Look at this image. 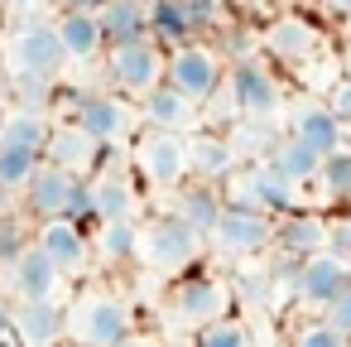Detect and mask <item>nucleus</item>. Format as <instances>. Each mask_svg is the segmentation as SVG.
Returning a JSON list of instances; mask_svg holds the SVG:
<instances>
[{"label": "nucleus", "instance_id": "obj_47", "mask_svg": "<svg viewBox=\"0 0 351 347\" xmlns=\"http://www.w3.org/2000/svg\"><path fill=\"white\" fill-rule=\"evenodd\" d=\"M140 5H145V0H140Z\"/></svg>", "mask_w": 351, "mask_h": 347}, {"label": "nucleus", "instance_id": "obj_24", "mask_svg": "<svg viewBox=\"0 0 351 347\" xmlns=\"http://www.w3.org/2000/svg\"><path fill=\"white\" fill-rule=\"evenodd\" d=\"M53 30H58V44H63V54H68L73 63H92V58H101V54H106L97 15H82V10H58Z\"/></svg>", "mask_w": 351, "mask_h": 347}, {"label": "nucleus", "instance_id": "obj_30", "mask_svg": "<svg viewBox=\"0 0 351 347\" xmlns=\"http://www.w3.org/2000/svg\"><path fill=\"white\" fill-rule=\"evenodd\" d=\"M49 116L44 111H34V107H20V111H10L5 116V126H0V145H20V150H34V155H44V140H49Z\"/></svg>", "mask_w": 351, "mask_h": 347}, {"label": "nucleus", "instance_id": "obj_20", "mask_svg": "<svg viewBox=\"0 0 351 347\" xmlns=\"http://www.w3.org/2000/svg\"><path fill=\"white\" fill-rule=\"evenodd\" d=\"M303 150H313L317 159H327V155H337V150H346V126L317 102V107H303L298 116H293V131H289Z\"/></svg>", "mask_w": 351, "mask_h": 347}, {"label": "nucleus", "instance_id": "obj_22", "mask_svg": "<svg viewBox=\"0 0 351 347\" xmlns=\"http://www.w3.org/2000/svg\"><path fill=\"white\" fill-rule=\"evenodd\" d=\"M140 116L149 131H173V135H188L197 126V107L188 97H178L169 82H159L149 97H140Z\"/></svg>", "mask_w": 351, "mask_h": 347}, {"label": "nucleus", "instance_id": "obj_7", "mask_svg": "<svg viewBox=\"0 0 351 347\" xmlns=\"http://www.w3.org/2000/svg\"><path fill=\"white\" fill-rule=\"evenodd\" d=\"M106 78L121 102H140L164 82V49L154 39H135L121 49H106Z\"/></svg>", "mask_w": 351, "mask_h": 347}, {"label": "nucleus", "instance_id": "obj_43", "mask_svg": "<svg viewBox=\"0 0 351 347\" xmlns=\"http://www.w3.org/2000/svg\"><path fill=\"white\" fill-rule=\"evenodd\" d=\"M327 10H337V15H351V0H322Z\"/></svg>", "mask_w": 351, "mask_h": 347}, {"label": "nucleus", "instance_id": "obj_19", "mask_svg": "<svg viewBox=\"0 0 351 347\" xmlns=\"http://www.w3.org/2000/svg\"><path fill=\"white\" fill-rule=\"evenodd\" d=\"M44 164H58V169H68V174L87 179V174L101 164V145H97V140H87L73 121H63V126H53V131H49V140H44Z\"/></svg>", "mask_w": 351, "mask_h": 347}, {"label": "nucleus", "instance_id": "obj_5", "mask_svg": "<svg viewBox=\"0 0 351 347\" xmlns=\"http://www.w3.org/2000/svg\"><path fill=\"white\" fill-rule=\"evenodd\" d=\"M140 179V188H154V193H173L178 183H188V135H173V131H140L135 145H130V159H125Z\"/></svg>", "mask_w": 351, "mask_h": 347}, {"label": "nucleus", "instance_id": "obj_21", "mask_svg": "<svg viewBox=\"0 0 351 347\" xmlns=\"http://www.w3.org/2000/svg\"><path fill=\"white\" fill-rule=\"evenodd\" d=\"M178 222H188L202 241H207V232H212V222L221 217V188L217 183H202V179H188V183H178L173 188V208H169Z\"/></svg>", "mask_w": 351, "mask_h": 347}, {"label": "nucleus", "instance_id": "obj_41", "mask_svg": "<svg viewBox=\"0 0 351 347\" xmlns=\"http://www.w3.org/2000/svg\"><path fill=\"white\" fill-rule=\"evenodd\" d=\"M58 5H63V10H82V15H97V10L106 5V0H58Z\"/></svg>", "mask_w": 351, "mask_h": 347}, {"label": "nucleus", "instance_id": "obj_32", "mask_svg": "<svg viewBox=\"0 0 351 347\" xmlns=\"http://www.w3.org/2000/svg\"><path fill=\"white\" fill-rule=\"evenodd\" d=\"M44 164V155L20 150V145H0V188H25L34 179V169Z\"/></svg>", "mask_w": 351, "mask_h": 347}, {"label": "nucleus", "instance_id": "obj_44", "mask_svg": "<svg viewBox=\"0 0 351 347\" xmlns=\"http://www.w3.org/2000/svg\"><path fill=\"white\" fill-rule=\"evenodd\" d=\"M341 78H346V82H351V44H346V73H341Z\"/></svg>", "mask_w": 351, "mask_h": 347}, {"label": "nucleus", "instance_id": "obj_42", "mask_svg": "<svg viewBox=\"0 0 351 347\" xmlns=\"http://www.w3.org/2000/svg\"><path fill=\"white\" fill-rule=\"evenodd\" d=\"M0 342H5V347L15 342V328H10V309L5 304H0Z\"/></svg>", "mask_w": 351, "mask_h": 347}, {"label": "nucleus", "instance_id": "obj_14", "mask_svg": "<svg viewBox=\"0 0 351 347\" xmlns=\"http://www.w3.org/2000/svg\"><path fill=\"white\" fill-rule=\"evenodd\" d=\"M10 328L20 347H58L68 337V304L63 299H25L10 309Z\"/></svg>", "mask_w": 351, "mask_h": 347}, {"label": "nucleus", "instance_id": "obj_11", "mask_svg": "<svg viewBox=\"0 0 351 347\" xmlns=\"http://www.w3.org/2000/svg\"><path fill=\"white\" fill-rule=\"evenodd\" d=\"M34 246L49 256V265H53L63 280H82V275L92 270V232H82V227L68 222V217L39 222V227H34Z\"/></svg>", "mask_w": 351, "mask_h": 347}, {"label": "nucleus", "instance_id": "obj_6", "mask_svg": "<svg viewBox=\"0 0 351 347\" xmlns=\"http://www.w3.org/2000/svg\"><path fill=\"white\" fill-rule=\"evenodd\" d=\"M87 193H92V208H97V227L101 222H140L145 193H140V179L125 159H101L87 174Z\"/></svg>", "mask_w": 351, "mask_h": 347}, {"label": "nucleus", "instance_id": "obj_12", "mask_svg": "<svg viewBox=\"0 0 351 347\" xmlns=\"http://www.w3.org/2000/svg\"><path fill=\"white\" fill-rule=\"evenodd\" d=\"M68 121H73L87 140H97V145L106 150V145L125 140V131H130V107H125L121 97H111V92H77L73 107H68Z\"/></svg>", "mask_w": 351, "mask_h": 347}, {"label": "nucleus", "instance_id": "obj_8", "mask_svg": "<svg viewBox=\"0 0 351 347\" xmlns=\"http://www.w3.org/2000/svg\"><path fill=\"white\" fill-rule=\"evenodd\" d=\"M207 241H212V251L226 256V260H250V256L269 251V241H274V217L245 212V208H221V217L212 222Z\"/></svg>", "mask_w": 351, "mask_h": 347}, {"label": "nucleus", "instance_id": "obj_23", "mask_svg": "<svg viewBox=\"0 0 351 347\" xmlns=\"http://www.w3.org/2000/svg\"><path fill=\"white\" fill-rule=\"evenodd\" d=\"M97 25H101V44H106V49L149 39V20H145V5H140V0H106V5L97 10Z\"/></svg>", "mask_w": 351, "mask_h": 347}, {"label": "nucleus", "instance_id": "obj_1", "mask_svg": "<svg viewBox=\"0 0 351 347\" xmlns=\"http://www.w3.org/2000/svg\"><path fill=\"white\" fill-rule=\"evenodd\" d=\"M135 304L106 284L77 289V299H68V337L73 347H116L125 333H135Z\"/></svg>", "mask_w": 351, "mask_h": 347}, {"label": "nucleus", "instance_id": "obj_27", "mask_svg": "<svg viewBox=\"0 0 351 347\" xmlns=\"http://www.w3.org/2000/svg\"><path fill=\"white\" fill-rule=\"evenodd\" d=\"M140 246V222H101L92 232V260L101 265H130Z\"/></svg>", "mask_w": 351, "mask_h": 347}, {"label": "nucleus", "instance_id": "obj_10", "mask_svg": "<svg viewBox=\"0 0 351 347\" xmlns=\"http://www.w3.org/2000/svg\"><path fill=\"white\" fill-rule=\"evenodd\" d=\"M221 92H231V107L241 116H255V121H265V116H274L284 107V82L274 78L269 63H255V58L226 68V87Z\"/></svg>", "mask_w": 351, "mask_h": 347}, {"label": "nucleus", "instance_id": "obj_18", "mask_svg": "<svg viewBox=\"0 0 351 347\" xmlns=\"http://www.w3.org/2000/svg\"><path fill=\"white\" fill-rule=\"evenodd\" d=\"M274 251H284L289 260H308L327 246V217L313 208H293L284 217H274Z\"/></svg>", "mask_w": 351, "mask_h": 347}, {"label": "nucleus", "instance_id": "obj_3", "mask_svg": "<svg viewBox=\"0 0 351 347\" xmlns=\"http://www.w3.org/2000/svg\"><path fill=\"white\" fill-rule=\"evenodd\" d=\"M164 309L173 313L178 328L197 333L202 323H212V318H221V313L236 309V289H231L226 275H217V270H207V265H193V270H183V275L169 280Z\"/></svg>", "mask_w": 351, "mask_h": 347}, {"label": "nucleus", "instance_id": "obj_34", "mask_svg": "<svg viewBox=\"0 0 351 347\" xmlns=\"http://www.w3.org/2000/svg\"><path fill=\"white\" fill-rule=\"evenodd\" d=\"M29 241H34V227L25 217H0V265H10Z\"/></svg>", "mask_w": 351, "mask_h": 347}, {"label": "nucleus", "instance_id": "obj_4", "mask_svg": "<svg viewBox=\"0 0 351 347\" xmlns=\"http://www.w3.org/2000/svg\"><path fill=\"white\" fill-rule=\"evenodd\" d=\"M164 82L178 97H188L193 107H207L226 87V58H221V49L202 44V39L178 44V49H164Z\"/></svg>", "mask_w": 351, "mask_h": 347}, {"label": "nucleus", "instance_id": "obj_26", "mask_svg": "<svg viewBox=\"0 0 351 347\" xmlns=\"http://www.w3.org/2000/svg\"><path fill=\"white\" fill-rule=\"evenodd\" d=\"M145 20H149V39L159 49H178V44H193L197 39L193 15H188V0H149Z\"/></svg>", "mask_w": 351, "mask_h": 347}, {"label": "nucleus", "instance_id": "obj_29", "mask_svg": "<svg viewBox=\"0 0 351 347\" xmlns=\"http://www.w3.org/2000/svg\"><path fill=\"white\" fill-rule=\"evenodd\" d=\"M250 183H255V203H260V212H265V217H284V212H293V208H298V188H293L289 179H279L265 159H260V164H250Z\"/></svg>", "mask_w": 351, "mask_h": 347}, {"label": "nucleus", "instance_id": "obj_37", "mask_svg": "<svg viewBox=\"0 0 351 347\" xmlns=\"http://www.w3.org/2000/svg\"><path fill=\"white\" fill-rule=\"evenodd\" d=\"M341 126H351V82L341 78V82H332V92H327V102H322Z\"/></svg>", "mask_w": 351, "mask_h": 347}, {"label": "nucleus", "instance_id": "obj_16", "mask_svg": "<svg viewBox=\"0 0 351 347\" xmlns=\"http://www.w3.org/2000/svg\"><path fill=\"white\" fill-rule=\"evenodd\" d=\"M77 183H82L77 174H68V169H58V164H39L34 179L25 183V208H29V217H34V222L63 217L68 203H73V193H77Z\"/></svg>", "mask_w": 351, "mask_h": 347}, {"label": "nucleus", "instance_id": "obj_40", "mask_svg": "<svg viewBox=\"0 0 351 347\" xmlns=\"http://www.w3.org/2000/svg\"><path fill=\"white\" fill-rule=\"evenodd\" d=\"M116 347H164V337H159V333H149V328H135V333H125Z\"/></svg>", "mask_w": 351, "mask_h": 347}, {"label": "nucleus", "instance_id": "obj_25", "mask_svg": "<svg viewBox=\"0 0 351 347\" xmlns=\"http://www.w3.org/2000/svg\"><path fill=\"white\" fill-rule=\"evenodd\" d=\"M241 159H236V150H231V140L226 135H188V174L193 179H202V183H221L231 169H236Z\"/></svg>", "mask_w": 351, "mask_h": 347}, {"label": "nucleus", "instance_id": "obj_36", "mask_svg": "<svg viewBox=\"0 0 351 347\" xmlns=\"http://www.w3.org/2000/svg\"><path fill=\"white\" fill-rule=\"evenodd\" d=\"M322 313H327V318H322L327 328H337L341 337H351V289H341V294H337V299H332Z\"/></svg>", "mask_w": 351, "mask_h": 347}, {"label": "nucleus", "instance_id": "obj_9", "mask_svg": "<svg viewBox=\"0 0 351 347\" xmlns=\"http://www.w3.org/2000/svg\"><path fill=\"white\" fill-rule=\"evenodd\" d=\"M10 63H15L20 78H44V82H53V78L63 73V63H68L53 20H29V25H20V30L10 34Z\"/></svg>", "mask_w": 351, "mask_h": 347}, {"label": "nucleus", "instance_id": "obj_35", "mask_svg": "<svg viewBox=\"0 0 351 347\" xmlns=\"http://www.w3.org/2000/svg\"><path fill=\"white\" fill-rule=\"evenodd\" d=\"M293 347H351V337H341L337 328H327V323L317 318V323H303V328L293 333Z\"/></svg>", "mask_w": 351, "mask_h": 347}, {"label": "nucleus", "instance_id": "obj_48", "mask_svg": "<svg viewBox=\"0 0 351 347\" xmlns=\"http://www.w3.org/2000/svg\"><path fill=\"white\" fill-rule=\"evenodd\" d=\"M0 347H5V342H0Z\"/></svg>", "mask_w": 351, "mask_h": 347}, {"label": "nucleus", "instance_id": "obj_33", "mask_svg": "<svg viewBox=\"0 0 351 347\" xmlns=\"http://www.w3.org/2000/svg\"><path fill=\"white\" fill-rule=\"evenodd\" d=\"M317 183L327 188V198L332 203H351V150H337V155H327L322 164H317Z\"/></svg>", "mask_w": 351, "mask_h": 347}, {"label": "nucleus", "instance_id": "obj_39", "mask_svg": "<svg viewBox=\"0 0 351 347\" xmlns=\"http://www.w3.org/2000/svg\"><path fill=\"white\" fill-rule=\"evenodd\" d=\"M188 15H193V30L202 34L207 25H217V20H221V5H217V0H188Z\"/></svg>", "mask_w": 351, "mask_h": 347}, {"label": "nucleus", "instance_id": "obj_17", "mask_svg": "<svg viewBox=\"0 0 351 347\" xmlns=\"http://www.w3.org/2000/svg\"><path fill=\"white\" fill-rule=\"evenodd\" d=\"M5 284H10V294H15V304H25V299H58V289H63V275L49 265V256L29 241L10 265H5Z\"/></svg>", "mask_w": 351, "mask_h": 347}, {"label": "nucleus", "instance_id": "obj_2", "mask_svg": "<svg viewBox=\"0 0 351 347\" xmlns=\"http://www.w3.org/2000/svg\"><path fill=\"white\" fill-rule=\"evenodd\" d=\"M202 256H207V241H202L188 222H178L173 212H149V217H140L135 260H145L154 275H169V280H173V275L202 265Z\"/></svg>", "mask_w": 351, "mask_h": 347}, {"label": "nucleus", "instance_id": "obj_46", "mask_svg": "<svg viewBox=\"0 0 351 347\" xmlns=\"http://www.w3.org/2000/svg\"><path fill=\"white\" fill-rule=\"evenodd\" d=\"M346 150H351V126H346Z\"/></svg>", "mask_w": 351, "mask_h": 347}, {"label": "nucleus", "instance_id": "obj_31", "mask_svg": "<svg viewBox=\"0 0 351 347\" xmlns=\"http://www.w3.org/2000/svg\"><path fill=\"white\" fill-rule=\"evenodd\" d=\"M193 347H255V333L236 313H221V318H212L193 333Z\"/></svg>", "mask_w": 351, "mask_h": 347}, {"label": "nucleus", "instance_id": "obj_45", "mask_svg": "<svg viewBox=\"0 0 351 347\" xmlns=\"http://www.w3.org/2000/svg\"><path fill=\"white\" fill-rule=\"evenodd\" d=\"M10 5H34V0H10Z\"/></svg>", "mask_w": 351, "mask_h": 347}, {"label": "nucleus", "instance_id": "obj_15", "mask_svg": "<svg viewBox=\"0 0 351 347\" xmlns=\"http://www.w3.org/2000/svg\"><path fill=\"white\" fill-rule=\"evenodd\" d=\"M317 49H322V30L303 15H279L265 30V54L284 68H303L308 58H317Z\"/></svg>", "mask_w": 351, "mask_h": 347}, {"label": "nucleus", "instance_id": "obj_38", "mask_svg": "<svg viewBox=\"0 0 351 347\" xmlns=\"http://www.w3.org/2000/svg\"><path fill=\"white\" fill-rule=\"evenodd\" d=\"M327 241L337 246V256H351V203H346V212H341V217H332V222H327Z\"/></svg>", "mask_w": 351, "mask_h": 347}, {"label": "nucleus", "instance_id": "obj_13", "mask_svg": "<svg viewBox=\"0 0 351 347\" xmlns=\"http://www.w3.org/2000/svg\"><path fill=\"white\" fill-rule=\"evenodd\" d=\"M341 289H351V260L337 251H317L293 265V294L313 309H327Z\"/></svg>", "mask_w": 351, "mask_h": 347}, {"label": "nucleus", "instance_id": "obj_28", "mask_svg": "<svg viewBox=\"0 0 351 347\" xmlns=\"http://www.w3.org/2000/svg\"><path fill=\"white\" fill-rule=\"evenodd\" d=\"M265 164H269L279 179H289V183L298 188V183H313V179H317V164H322V159H317L313 150H303L293 135H284V140H274V150L265 155Z\"/></svg>", "mask_w": 351, "mask_h": 347}]
</instances>
